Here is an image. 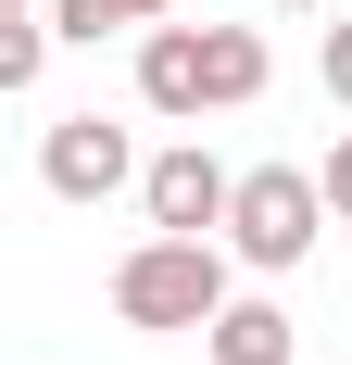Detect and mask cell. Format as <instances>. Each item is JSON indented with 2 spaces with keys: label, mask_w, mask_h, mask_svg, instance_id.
<instances>
[{
  "label": "cell",
  "mask_w": 352,
  "mask_h": 365,
  "mask_svg": "<svg viewBox=\"0 0 352 365\" xmlns=\"http://www.w3.org/2000/svg\"><path fill=\"white\" fill-rule=\"evenodd\" d=\"M202 340H214V365H289V315L277 302H227Z\"/></svg>",
  "instance_id": "7"
},
{
  "label": "cell",
  "mask_w": 352,
  "mask_h": 365,
  "mask_svg": "<svg viewBox=\"0 0 352 365\" xmlns=\"http://www.w3.org/2000/svg\"><path fill=\"white\" fill-rule=\"evenodd\" d=\"M277 13H315V0H277Z\"/></svg>",
  "instance_id": "12"
},
{
  "label": "cell",
  "mask_w": 352,
  "mask_h": 365,
  "mask_svg": "<svg viewBox=\"0 0 352 365\" xmlns=\"http://www.w3.org/2000/svg\"><path fill=\"white\" fill-rule=\"evenodd\" d=\"M315 177H327V215H352V139H340V151H327Z\"/></svg>",
  "instance_id": "10"
},
{
  "label": "cell",
  "mask_w": 352,
  "mask_h": 365,
  "mask_svg": "<svg viewBox=\"0 0 352 365\" xmlns=\"http://www.w3.org/2000/svg\"><path fill=\"white\" fill-rule=\"evenodd\" d=\"M51 38H63L51 13H13V26H0V88H13V101L38 88V63H51Z\"/></svg>",
  "instance_id": "8"
},
{
  "label": "cell",
  "mask_w": 352,
  "mask_h": 365,
  "mask_svg": "<svg viewBox=\"0 0 352 365\" xmlns=\"http://www.w3.org/2000/svg\"><path fill=\"white\" fill-rule=\"evenodd\" d=\"M315 215H327V177H302V164H252L239 202H227V252L264 264V277H289V264L315 252Z\"/></svg>",
  "instance_id": "2"
},
{
  "label": "cell",
  "mask_w": 352,
  "mask_h": 365,
  "mask_svg": "<svg viewBox=\"0 0 352 365\" xmlns=\"http://www.w3.org/2000/svg\"><path fill=\"white\" fill-rule=\"evenodd\" d=\"M264 88V38L252 26H202V101L227 113V101H252Z\"/></svg>",
  "instance_id": "6"
},
{
  "label": "cell",
  "mask_w": 352,
  "mask_h": 365,
  "mask_svg": "<svg viewBox=\"0 0 352 365\" xmlns=\"http://www.w3.org/2000/svg\"><path fill=\"white\" fill-rule=\"evenodd\" d=\"M139 101L176 113V126L214 113V101H202V26H151V38H139Z\"/></svg>",
  "instance_id": "5"
},
{
  "label": "cell",
  "mask_w": 352,
  "mask_h": 365,
  "mask_svg": "<svg viewBox=\"0 0 352 365\" xmlns=\"http://www.w3.org/2000/svg\"><path fill=\"white\" fill-rule=\"evenodd\" d=\"M113 315L126 328H151V340H176V328H214L227 315V252L214 240H139V252L113 264Z\"/></svg>",
  "instance_id": "1"
},
{
  "label": "cell",
  "mask_w": 352,
  "mask_h": 365,
  "mask_svg": "<svg viewBox=\"0 0 352 365\" xmlns=\"http://www.w3.org/2000/svg\"><path fill=\"white\" fill-rule=\"evenodd\" d=\"M164 0H51V26L63 38H101V26H151Z\"/></svg>",
  "instance_id": "9"
},
{
  "label": "cell",
  "mask_w": 352,
  "mask_h": 365,
  "mask_svg": "<svg viewBox=\"0 0 352 365\" xmlns=\"http://www.w3.org/2000/svg\"><path fill=\"white\" fill-rule=\"evenodd\" d=\"M327 88L352 101V26H327Z\"/></svg>",
  "instance_id": "11"
},
{
  "label": "cell",
  "mask_w": 352,
  "mask_h": 365,
  "mask_svg": "<svg viewBox=\"0 0 352 365\" xmlns=\"http://www.w3.org/2000/svg\"><path fill=\"white\" fill-rule=\"evenodd\" d=\"M126 164H139V151H126V126H101V113H63V126L38 139V177L63 189V202H113Z\"/></svg>",
  "instance_id": "4"
},
{
  "label": "cell",
  "mask_w": 352,
  "mask_h": 365,
  "mask_svg": "<svg viewBox=\"0 0 352 365\" xmlns=\"http://www.w3.org/2000/svg\"><path fill=\"white\" fill-rule=\"evenodd\" d=\"M139 202H151V227H176V240H202V227H227L239 177H227V164H214L202 139H176V151H151V164H139Z\"/></svg>",
  "instance_id": "3"
}]
</instances>
